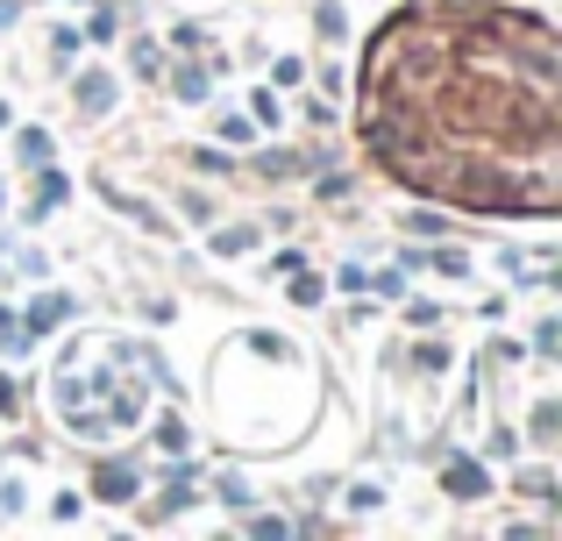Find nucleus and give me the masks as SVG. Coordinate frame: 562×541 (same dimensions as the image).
<instances>
[{"instance_id":"f257e3e1","label":"nucleus","mask_w":562,"mask_h":541,"mask_svg":"<svg viewBox=\"0 0 562 541\" xmlns=\"http://www.w3.org/2000/svg\"><path fill=\"white\" fill-rule=\"evenodd\" d=\"M79 100L100 114V108H114V86H108V79H79Z\"/></svg>"},{"instance_id":"f03ea898","label":"nucleus","mask_w":562,"mask_h":541,"mask_svg":"<svg viewBox=\"0 0 562 541\" xmlns=\"http://www.w3.org/2000/svg\"><path fill=\"white\" fill-rule=\"evenodd\" d=\"M449 485H456V492H463V499H477V492H484V477H477V471H470V463H456V477H449Z\"/></svg>"}]
</instances>
